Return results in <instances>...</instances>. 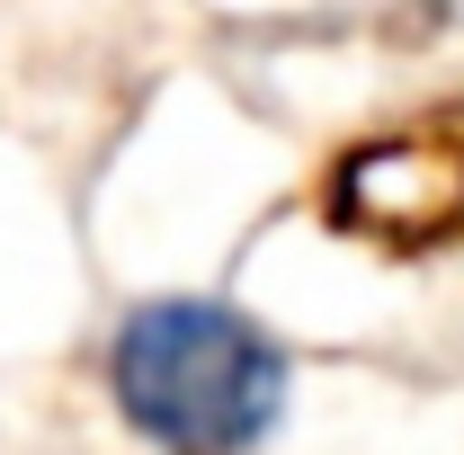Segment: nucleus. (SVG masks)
Returning <instances> with one entry per match:
<instances>
[{
    "mask_svg": "<svg viewBox=\"0 0 464 455\" xmlns=\"http://www.w3.org/2000/svg\"><path fill=\"white\" fill-rule=\"evenodd\" d=\"M125 438L152 455H259L286 429L295 348L232 295H143L99 348Z\"/></svg>",
    "mask_w": 464,
    "mask_h": 455,
    "instance_id": "f257e3e1",
    "label": "nucleus"
}]
</instances>
